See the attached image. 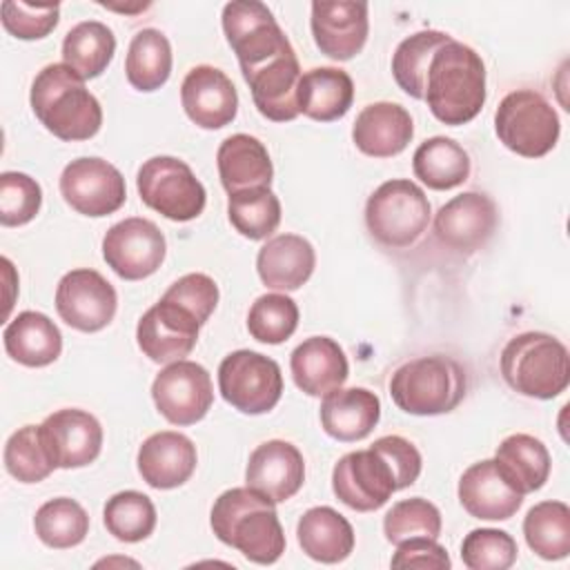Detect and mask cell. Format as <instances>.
<instances>
[{
	"label": "cell",
	"instance_id": "f1b7e54d",
	"mask_svg": "<svg viewBox=\"0 0 570 570\" xmlns=\"http://www.w3.org/2000/svg\"><path fill=\"white\" fill-rule=\"evenodd\" d=\"M216 165L220 183L229 196L245 189L269 187L274 176L265 145L249 134L225 138L216 151Z\"/></svg>",
	"mask_w": 570,
	"mask_h": 570
},
{
	"label": "cell",
	"instance_id": "7402d4cb",
	"mask_svg": "<svg viewBox=\"0 0 570 570\" xmlns=\"http://www.w3.org/2000/svg\"><path fill=\"white\" fill-rule=\"evenodd\" d=\"M365 2H312V36L332 60L354 58L367 40Z\"/></svg>",
	"mask_w": 570,
	"mask_h": 570
},
{
	"label": "cell",
	"instance_id": "5bb4252c",
	"mask_svg": "<svg viewBox=\"0 0 570 570\" xmlns=\"http://www.w3.org/2000/svg\"><path fill=\"white\" fill-rule=\"evenodd\" d=\"M118 307L114 285L96 269L80 267L67 272L56 287L58 316L78 332H98L107 327Z\"/></svg>",
	"mask_w": 570,
	"mask_h": 570
},
{
	"label": "cell",
	"instance_id": "8fae6325",
	"mask_svg": "<svg viewBox=\"0 0 570 570\" xmlns=\"http://www.w3.org/2000/svg\"><path fill=\"white\" fill-rule=\"evenodd\" d=\"M65 203L82 216L100 218L118 212L127 198L122 174L102 158H76L60 174Z\"/></svg>",
	"mask_w": 570,
	"mask_h": 570
},
{
	"label": "cell",
	"instance_id": "4fadbf2b",
	"mask_svg": "<svg viewBox=\"0 0 570 570\" xmlns=\"http://www.w3.org/2000/svg\"><path fill=\"white\" fill-rule=\"evenodd\" d=\"M167 243L156 223L147 218H125L107 229L102 238L105 263L125 281L151 276L165 261Z\"/></svg>",
	"mask_w": 570,
	"mask_h": 570
},
{
	"label": "cell",
	"instance_id": "9c48e42d",
	"mask_svg": "<svg viewBox=\"0 0 570 570\" xmlns=\"http://www.w3.org/2000/svg\"><path fill=\"white\" fill-rule=\"evenodd\" d=\"M218 390L223 399L243 414H265L283 394V374L274 358L236 350L218 365Z\"/></svg>",
	"mask_w": 570,
	"mask_h": 570
},
{
	"label": "cell",
	"instance_id": "2e32d148",
	"mask_svg": "<svg viewBox=\"0 0 570 570\" xmlns=\"http://www.w3.org/2000/svg\"><path fill=\"white\" fill-rule=\"evenodd\" d=\"M499 212L494 200L481 191H463L448 200L434 216V234L441 245L472 254L494 234Z\"/></svg>",
	"mask_w": 570,
	"mask_h": 570
},
{
	"label": "cell",
	"instance_id": "4316f807",
	"mask_svg": "<svg viewBox=\"0 0 570 570\" xmlns=\"http://www.w3.org/2000/svg\"><path fill=\"white\" fill-rule=\"evenodd\" d=\"M316 265L314 247L298 234H281L269 238L256 256L261 281L272 289L294 292L303 287Z\"/></svg>",
	"mask_w": 570,
	"mask_h": 570
},
{
	"label": "cell",
	"instance_id": "83f0119b",
	"mask_svg": "<svg viewBox=\"0 0 570 570\" xmlns=\"http://www.w3.org/2000/svg\"><path fill=\"white\" fill-rule=\"evenodd\" d=\"M381 419V401L365 387L334 390L321 403L323 430L343 443L365 439Z\"/></svg>",
	"mask_w": 570,
	"mask_h": 570
},
{
	"label": "cell",
	"instance_id": "d6a6232c",
	"mask_svg": "<svg viewBox=\"0 0 570 570\" xmlns=\"http://www.w3.org/2000/svg\"><path fill=\"white\" fill-rule=\"evenodd\" d=\"M494 463L505 481L521 494L543 488L550 476L548 448L532 434H512L501 441Z\"/></svg>",
	"mask_w": 570,
	"mask_h": 570
},
{
	"label": "cell",
	"instance_id": "277c9868",
	"mask_svg": "<svg viewBox=\"0 0 570 570\" xmlns=\"http://www.w3.org/2000/svg\"><path fill=\"white\" fill-rule=\"evenodd\" d=\"M501 374L514 392L548 401L568 387L570 356L559 338L546 332H523L505 343Z\"/></svg>",
	"mask_w": 570,
	"mask_h": 570
},
{
	"label": "cell",
	"instance_id": "ac0fdd59",
	"mask_svg": "<svg viewBox=\"0 0 570 570\" xmlns=\"http://www.w3.org/2000/svg\"><path fill=\"white\" fill-rule=\"evenodd\" d=\"M45 448L56 468H82L98 459L102 448V428L85 410L65 407L40 423Z\"/></svg>",
	"mask_w": 570,
	"mask_h": 570
},
{
	"label": "cell",
	"instance_id": "cb8c5ba5",
	"mask_svg": "<svg viewBox=\"0 0 570 570\" xmlns=\"http://www.w3.org/2000/svg\"><path fill=\"white\" fill-rule=\"evenodd\" d=\"M196 445L180 432H156L138 448V472L156 490L183 485L196 470Z\"/></svg>",
	"mask_w": 570,
	"mask_h": 570
},
{
	"label": "cell",
	"instance_id": "484cf974",
	"mask_svg": "<svg viewBox=\"0 0 570 570\" xmlns=\"http://www.w3.org/2000/svg\"><path fill=\"white\" fill-rule=\"evenodd\" d=\"M289 370L298 390L309 396H325L347 381V356L330 336L305 338L289 358Z\"/></svg>",
	"mask_w": 570,
	"mask_h": 570
},
{
	"label": "cell",
	"instance_id": "7dc6e473",
	"mask_svg": "<svg viewBox=\"0 0 570 570\" xmlns=\"http://www.w3.org/2000/svg\"><path fill=\"white\" fill-rule=\"evenodd\" d=\"M58 16H60L58 2H47V4H33V2H20V0L2 2V24L11 36L20 40H40L49 36L58 24Z\"/></svg>",
	"mask_w": 570,
	"mask_h": 570
},
{
	"label": "cell",
	"instance_id": "b9f144b4",
	"mask_svg": "<svg viewBox=\"0 0 570 570\" xmlns=\"http://www.w3.org/2000/svg\"><path fill=\"white\" fill-rule=\"evenodd\" d=\"M4 468L20 483H38L56 470L45 448L40 425H24L9 436L4 445Z\"/></svg>",
	"mask_w": 570,
	"mask_h": 570
},
{
	"label": "cell",
	"instance_id": "e0dca14e",
	"mask_svg": "<svg viewBox=\"0 0 570 570\" xmlns=\"http://www.w3.org/2000/svg\"><path fill=\"white\" fill-rule=\"evenodd\" d=\"M200 323L174 301L160 298L138 321L136 341L154 363L183 361L198 341Z\"/></svg>",
	"mask_w": 570,
	"mask_h": 570
},
{
	"label": "cell",
	"instance_id": "f907efd6",
	"mask_svg": "<svg viewBox=\"0 0 570 570\" xmlns=\"http://www.w3.org/2000/svg\"><path fill=\"white\" fill-rule=\"evenodd\" d=\"M392 568H450L452 561L443 546L430 537H414L399 543V550L392 557Z\"/></svg>",
	"mask_w": 570,
	"mask_h": 570
},
{
	"label": "cell",
	"instance_id": "d590c367",
	"mask_svg": "<svg viewBox=\"0 0 570 570\" xmlns=\"http://www.w3.org/2000/svg\"><path fill=\"white\" fill-rule=\"evenodd\" d=\"M125 73L138 91L160 89L171 73V45L158 29H140L127 49Z\"/></svg>",
	"mask_w": 570,
	"mask_h": 570
},
{
	"label": "cell",
	"instance_id": "836d02e7",
	"mask_svg": "<svg viewBox=\"0 0 570 570\" xmlns=\"http://www.w3.org/2000/svg\"><path fill=\"white\" fill-rule=\"evenodd\" d=\"M414 176L430 189H452L468 180L470 156L452 138L434 136L423 140L412 156Z\"/></svg>",
	"mask_w": 570,
	"mask_h": 570
},
{
	"label": "cell",
	"instance_id": "60d3db41",
	"mask_svg": "<svg viewBox=\"0 0 570 570\" xmlns=\"http://www.w3.org/2000/svg\"><path fill=\"white\" fill-rule=\"evenodd\" d=\"M105 528L118 541L138 543L147 539L156 528V508L151 499L136 490L114 494L102 510Z\"/></svg>",
	"mask_w": 570,
	"mask_h": 570
},
{
	"label": "cell",
	"instance_id": "ee69618b",
	"mask_svg": "<svg viewBox=\"0 0 570 570\" xmlns=\"http://www.w3.org/2000/svg\"><path fill=\"white\" fill-rule=\"evenodd\" d=\"M383 532L385 539L394 546L414 537L436 539L441 534V512L428 499H403L387 510L383 519Z\"/></svg>",
	"mask_w": 570,
	"mask_h": 570
},
{
	"label": "cell",
	"instance_id": "603a6c76",
	"mask_svg": "<svg viewBox=\"0 0 570 570\" xmlns=\"http://www.w3.org/2000/svg\"><path fill=\"white\" fill-rule=\"evenodd\" d=\"M459 501L463 510L474 519L505 521L523 503V494L517 492L499 472L494 459L472 463L459 479Z\"/></svg>",
	"mask_w": 570,
	"mask_h": 570
},
{
	"label": "cell",
	"instance_id": "8d00e7d4",
	"mask_svg": "<svg viewBox=\"0 0 570 570\" xmlns=\"http://www.w3.org/2000/svg\"><path fill=\"white\" fill-rule=\"evenodd\" d=\"M528 548L548 561L566 559L570 552V508L563 501H541L523 519Z\"/></svg>",
	"mask_w": 570,
	"mask_h": 570
},
{
	"label": "cell",
	"instance_id": "5b68a950",
	"mask_svg": "<svg viewBox=\"0 0 570 570\" xmlns=\"http://www.w3.org/2000/svg\"><path fill=\"white\" fill-rule=\"evenodd\" d=\"M465 390L463 365L443 354L407 361L390 379V394L396 407L416 416L452 412L463 401Z\"/></svg>",
	"mask_w": 570,
	"mask_h": 570
},
{
	"label": "cell",
	"instance_id": "52a82bcc",
	"mask_svg": "<svg viewBox=\"0 0 570 570\" xmlns=\"http://www.w3.org/2000/svg\"><path fill=\"white\" fill-rule=\"evenodd\" d=\"M499 140L523 158L546 156L559 140L561 122L554 107L534 89L510 91L497 107Z\"/></svg>",
	"mask_w": 570,
	"mask_h": 570
},
{
	"label": "cell",
	"instance_id": "681fc988",
	"mask_svg": "<svg viewBox=\"0 0 570 570\" xmlns=\"http://www.w3.org/2000/svg\"><path fill=\"white\" fill-rule=\"evenodd\" d=\"M374 450H379L385 461L390 463L396 481H399V490L412 485L419 474H421V454L419 450L403 436L399 434H387V436H381L372 443Z\"/></svg>",
	"mask_w": 570,
	"mask_h": 570
},
{
	"label": "cell",
	"instance_id": "1f68e13d",
	"mask_svg": "<svg viewBox=\"0 0 570 570\" xmlns=\"http://www.w3.org/2000/svg\"><path fill=\"white\" fill-rule=\"evenodd\" d=\"M354 100V82L338 67H314L301 76L298 109L312 120L332 122L343 118Z\"/></svg>",
	"mask_w": 570,
	"mask_h": 570
},
{
	"label": "cell",
	"instance_id": "d4e9b609",
	"mask_svg": "<svg viewBox=\"0 0 570 570\" xmlns=\"http://www.w3.org/2000/svg\"><path fill=\"white\" fill-rule=\"evenodd\" d=\"M414 136L412 116L396 102H372L361 109L352 127V140L358 151L372 158L401 154Z\"/></svg>",
	"mask_w": 570,
	"mask_h": 570
},
{
	"label": "cell",
	"instance_id": "9a60e30c",
	"mask_svg": "<svg viewBox=\"0 0 570 570\" xmlns=\"http://www.w3.org/2000/svg\"><path fill=\"white\" fill-rule=\"evenodd\" d=\"M151 396L169 423L194 425L212 407V376L200 363L174 361L154 379Z\"/></svg>",
	"mask_w": 570,
	"mask_h": 570
},
{
	"label": "cell",
	"instance_id": "3957f363",
	"mask_svg": "<svg viewBox=\"0 0 570 570\" xmlns=\"http://www.w3.org/2000/svg\"><path fill=\"white\" fill-rule=\"evenodd\" d=\"M36 118L60 140H89L102 125L98 98L65 62L47 65L31 82L29 94Z\"/></svg>",
	"mask_w": 570,
	"mask_h": 570
},
{
	"label": "cell",
	"instance_id": "d6986e66",
	"mask_svg": "<svg viewBox=\"0 0 570 570\" xmlns=\"http://www.w3.org/2000/svg\"><path fill=\"white\" fill-rule=\"evenodd\" d=\"M180 102L189 120L203 129H220L236 118L238 94L225 71L196 65L180 85Z\"/></svg>",
	"mask_w": 570,
	"mask_h": 570
},
{
	"label": "cell",
	"instance_id": "4dcf8cb0",
	"mask_svg": "<svg viewBox=\"0 0 570 570\" xmlns=\"http://www.w3.org/2000/svg\"><path fill=\"white\" fill-rule=\"evenodd\" d=\"M298 546L321 563H338L354 550V530L350 521L330 505L309 508L296 525Z\"/></svg>",
	"mask_w": 570,
	"mask_h": 570
},
{
	"label": "cell",
	"instance_id": "7c38bea8",
	"mask_svg": "<svg viewBox=\"0 0 570 570\" xmlns=\"http://www.w3.org/2000/svg\"><path fill=\"white\" fill-rule=\"evenodd\" d=\"M332 490L347 508L372 512L387 503L399 490V481L385 456L379 450L367 448L338 459L332 472Z\"/></svg>",
	"mask_w": 570,
	"mask_h": 570
},
{
	"label": "cell",
	"instance_id": "bcb514c9",
	"mask_svg": "<svg viewBox=\"0 0 570 570\" xmlns=\"http://www.w3.org/2000/svg\"><path fill=\"white\" fill-rule=\"evenodd\" d=\"M42 205L40 185L22 171L0 174V223L4 227L27 225Z\"/></svg>",
	"mask_w": 570,
	"mask_h": 570
},
{
	"label": "cell",
	"instance_id": "7bdbcfd3",
	"mask_svg": "<svg viewBox=\"0 0 570 570\" xmlns=\"http://www.w3.org/2000/svg\"><path fill=\"white\" fill-rule=\"evenodd\" d=\"M298 327V307L285 294H263L258 296L247 314L249 334L267 345H278L287 341Z\"/></svg>",
	"mask_w": 570,
	"mask_h": 570
},
{
	"label": "cell",
	"instance_id": "e575fe53",
	"mask_svg": "<svg viewBox=\"0 0 570 570\" xmlns=\"http://www.w3.org/2000/svg\"><path fill=\"white\" fill-rule=\"evenodd\" d=\"M116 51L114 31L98 22L85 20L71 27L62 40V60L82 80L98 78L111 62Z\"/></svg>",
	"mask_w": 570,
	"mask_h": 570
},
{
	"label": "cell",
	"instance_id": "f35d334b",
	"mask_svg": "<svg viewBox=\"0 0 570 570\" xmlns=\"http://www.w3.org/2000/svg\"><path fill=\"white\" fill-rule=\"evenodd\" d=\"M33 528L45 546L65 550L85 541L89 532V514L78 501L69 497H58L38 508L33 517Z\"/></svg>",
	"mask_w": 570,
	"mask_h": 570
},
{
	"label": "cell",
	"instance_id": "f546056e",
	"mask_svg": "<svg viewBox=\"0 0 570 570\" xmlns=\"http://www.w3.org/2000/svg\"><path fill=\"white\" fill-rule=\"evenodd\" d=\"M7 354L27 367L51 365L62 352V334L40 312H20L2 332Z\"/></svg>",
	"mask_w": 570,
	"mask_h": 570
},
{
	"label": "cell",
	"instance_id": "6da1fadb",
	"mask_svg": "<svg viewBox=\"0 0 570 570\" xmlns=\"http://www.w3.org/2000/svg\"><path fill=\"white\" fill-rule=\"evenodd\" d=\"M276 503L252 488L225 490L212 505V530L245 559L269 566L285 552V532Z\"/></svg>",
	"mask_w": 570,
	"mask_h": 570
},
{
	"label": "cell",
	"instance_id": "44dd1931",
	"mask_svg": "<svg viewBox=\"0 0 570 570\" xmlns=\"http://www.w3.org/2000/svg\"><path fill=\"white\" fill-rule=\"evenodd\" d=\"M301 65L294 49L267 60L249 73H243L245 82L252 89V98L256 109L274 120L287 122L294 120L298 109V85H301Z\"/></svg>",
	"mask_w": 570,
	"mask_h": 570
},
{
	"label": "cell",
	"instance_id": "ffe728a7",
	"mask_svg": "<svg viewBox=\"0 0 570 570\" xmlns=\"http://www.w3.org/2000/svg\"><path fill=\"white\" fill-rule=\"evenodd\" d=\"M305 481V461L289 441L272 439L261 443L247 461L245 483L274 503L292 499Z\"/></svg>",
	"mask_w": 570,
	"mask_h": 570
},
{
	"label": "cell",
	"instance_id": "74e56055",
	"mask_svg": "<svg viewBox=\"0 0 570 570\" xmlns=\"http://www.w3.org/2000/svg\"><path fill=\"white\" fill-rule=\"evenodd\" d=\"M448 40H452V36L436 29H425L407 36L396 47L392 56V76L407 96L423 100L430 60Z\"/></svg>",
	"mask_w": 570,
	"mask_h": 570
},
{
	"label": "cell",
	"instance_id": "c3c4849f",
	"mask_svg": "<svg viewBox=\"0 0 570 570\" xmlns=\"http://www.w3.org/2000/svg\"><path fill=\"white\" fill-rule=\"evenodd\" d=\"M163 298L178 303L187 312L196 316V321L203 325L212 316L218 303V285L214 283L212 276L194 272L180 276L165 294Z\"/></svg>",
	"mask_w": 570,
	"mask_h": 570
},
{
	"label": "cell",
	"instance_id": "30bf717a",
	"mask_svg": "<svg viewBox=\"0 0 570 570\" xmlns=\"http://www.w3.org/2000/svg\"><path fill=\"white\" fill-rule=\"evenodd\" d=\"M223 31L243 73L292 49L274 13L258 0L227 2L223 7Z\"/></svg>",
	"mask_w": 570,
	"mask_h": 570
},
{
	"label": "cell",
	"instance_id": "f6af8a7d",
	"mask_svg": "<svg viewBox=\"0 0 570 570\" xmlns=\"http://www.w3.org/2000/svg\"><path fill=\"white\" fill-rule=\"evenodd\" d=\"M517 552V541L497 528H476L461 543V559L470 570H508Z\"/></svg>",
	"mask_w": 570,
	"mask_h": 570
},
{
	"label": "cell",
	"instance_id": "8992f818",
	"mask_svg": "<svg viewBox=\"0 0 570 570\" xmlns=\"http://www.w3.org/2000/svg\"><path fill=\"white\" fill-rule=\"evenodd\" d=\"M430 214L425 191L407 178H394L379 185L367 198L365 225L374 240L401 249L428 229Z\"/></svg>",
	"mask_w": 570,
	"mask_h": 570
},
{
	"label": "cell",
	"instance_id": "ab89813d",
	"mask_svg": "<svg viewBox=\"0 0 570 570\" xmlns=\"http://www.w3.org/2000/svg\"><path fill=\"white\" fill-rule=\"evenodd\" d=\"M229 223L249 240L267 238L281 223V200L269 187L245 189L232 194L227 200Z\"/></svg>",
	"mask_w": 570,
	"mask_h": 570
},
{
	"label": "cell",
	"instance_id": "7a4b0ae2",
	"mask_svg": "<svg viewBox=\"0 0 570 570\" xmlns=\"http://www.w3.org/2000/svg\"><path fill=\"white\" fill-rule=\"evenodd\" d=\"M423 100L432 116L445 125L470 122L485 102L481 56L454 38L448 40L430 60Z\"/></svg>",
	"mask_w": 570,
	"mask_h": 570
},
{
	"label": "cell",
	"instance_id": "ba28073f",
	"mask_svg": "<svg viewBox=\"0 0 570 570\" xmlns=\"http://www.w3.org/2000/svg\"><path fill=\"white\" fill-rule=\"evenodd\" d=\"M140 200L169 220H191L203 214L207 194L191 167L174 156L145 160L136 176Z\"/></svg>",
	"mask_w": 570,
	"mask_h": 570
}]
</instances>
